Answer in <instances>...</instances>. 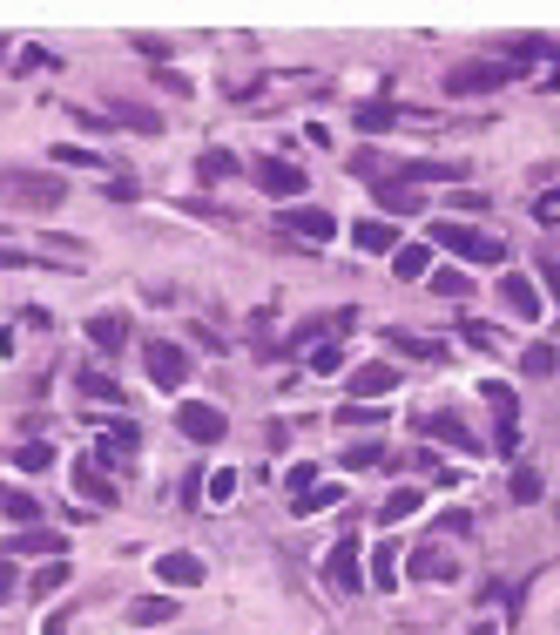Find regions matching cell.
Returning <instances> with one entry per match:
<instances>
[{
	"instance_id": "cell-1",
	"label": "cell",
	"mask_w": 560,
	"mask_h": 635,
	"mask_svg": "<svg viewBox=\"0 0 560 635\" xmlns=\"http://www.w3.org/2000/svg\"><path fill=\"white\" fill-rule=\"evenodd\" d=\"M425 244H439V251H453L459 264H506V244H500V236H487V230H472V223H459V217H432V230H425Z\"/></svg>"
},
{
	"instance_id": "cell-2",
	"label": "cell",
	"mask_w": 560,
	"mask_h": 635,
	"mask_svg": "<svg viewBox=\"0 0 560 635\" xmlns=\"http://www.w3.org/2000/svg\"><path fill=\"white\" fill-rule=\"evenodd\" d=\"M61 176H34V170H0V204L14 210H61Z\"/></svg>"
},
{
	"instance_id": "cell-3",
	"label": "cell",
	"mask_w": 560,
	"mask_h": 635,
	"mask_svg": "<svg viewBox=\"0 0 560 635\" xmlns=\"http://www.w3.org/2000/svg\"><path fill=\"white\" fill-rule=\"evenodd\" d=\"M513 82V61H459L446 74V95L453 102H472V95H500Z\"/></svg>"
},
{
	"instance_id": "cell-4",
	"label": "cell",
	"mask_w": 560,
	"mask_h": 635,
	"mask_svg": "<svg viewBox=\"0 0 560 635\" xmlns=\"http://www.w3.org/2000/svg\"><path fill=\"white\" fill-rule=\"evenodd\" d=\"M142 366H149V385H163V392H183L189 385V351L170 345V338H149L142 345Z\"/></svg>"
},
{
	"instance_id": "cell-5",
	"label": "cell",
	"mask_w": 560,
	"mask_h": 635,
	"mask_svg": "<svg viewBox=\"0 0 560 635\" xmlns=\"http://www.w3.org/2000/svg\"><path fill=\"white\" fill-rule=\"evenodd\" d=\"M176 432H183V440H196V447H217L223 432H230V419L210 400H189V406H176Z\"/></svg>"
},
{
	"instance_id": "cell-6",
	"label": "cell",
	"mask_w": 560,
	"mask_h": 635,
	"mask_svg": "<svg viewBox=\"0 0 560 635\" xmlns=\"http://www.w3.org/2000/svg\"><path fill=\"white\" fill-rule=\"evenodd\" d=\"M277 230H284V236H311V244H331V236H338V217H331L325 204H284Z\"/></svg>"
},
{
	"instance_id": "cell-7",
	"label": "cell",
	"mask_w": 560,
	"mask_h": 635,
	"mask_svg": "<svg viewBox=\"0 0 560 635\" xmlns=\"http://www.w3.org/2000/svg\"><path fill=\"white\" fill-rule=\"evenodd\" d=\"M250 176L277 196V204H298V189H311V183H304V170H298V163H284V155H264V163H257Z\"/></svg>"
},
{
	"instance_id": "cell-8",
	"label": "cell",
	"mask_w": 560,
	"mask_h": 635,
	"mask_svg": "<svg viewBox=\"0 0 560 635\" xmlns=\"http://www.w3.org/2000/svg\"><path fill=\"white\" fill-rule=\"evenodd\" d=\"M412 432H425V440H446V447H466V453L479 447V432H472L459 413H419V419H412Z\"/></svg>"
},
{
	"instance_id": "cell-9",
	"label": "cell",
	"mask_w": 560,
	"mask_h": 635,
	"mask_svg": "<svg viewBox=\"0 0 560 635\" xmlns=\"http://www.w3.org/2000/svg\"><path fill=\"white\" fill-rule=\"evenodd\" d=\"M155 581H163V588H196V581H203V554H189V547L155 554Z\"/></svg>"
},
{
	"instance_id": "cell-10",
	"label": "cell",
	"mask_w": 560,
	"mask_h": 635,
	"mask_svg": "<svg viewBox=\"0 0 560 635\" xmlns=\"http://www.w3.org/2000/svg\"><path fill=\"white\" fill-rule=\"evenodd\" d=\"M351 244L372 251V257H392L406 236H398V223H385V217H358V223H351Z\"/></svg>"
},
{
	"instance_id": "cell-11",
	"label": "cell",
	"mask_w": 560,
	"mask_h": 635,
	"mask_svg": "<svg viewBox=\"0 0 560 635\" xmlns=\"http://www.w3.org/2000/svg\"><path fill=\"white\" fill-rule=\"evenodd\" d=\"M325 575H331V588H365V568H358V534H345L331 554H325Z\"/></svg>"
},
{
	"instance_id": "cell-12",
	"label": "cell",
	"mask_w": 560,
	"mask_h": 635,
	"mask_svg": "<svg viewBox=\"0 0 560 635\" xmlns=\"http://www.w3.org/2000/svg\"><path fill=\"white\" fill-rule=\"evenodd\" d=\"M392 385H398V366L372 359V366H358V372H351V400H358V406H372V400H385Z\"/></svg>"
},
{
	"instance_id": "cell-13",
	"label": "cell",
	"mask_w": 560,
	"mask_h": 635,
	"mask_svg": "<svg viewBox=\"0 0 560 635\" xmlns=\"http://www.w3.org/2000/svg\"><path fill=\"white\" fill-rule=\"evenodd\" d=\"M412 581H459V562L439 541H419L412 547Z\"/></svg>"
},
{
	"instance_id": "cell-14",
	"label": "cell",
	"mask_w": 560,
	"mask_h": 635,
	"mask_svg": "<svg viewBox=\"0 0 560 635\" xmlns=\"http://www.w3.org/2000/svg\"><path fill=\"white\" fill-rule=\"evenodd\" d=\"M500 298H506V311H513V318H540V304H547V298H540V285H534V277H520V270H506V277H500Z\"/></svg>"
},
{
	"instance_id": "cell-15",
	"label": "cell",
	"mask_w": 560,
	"mask_h": 635,
	"mask_svg": "<svg viewBox=\"0 0 560 635\" xmlns=\"http://www.w3.org/2000/svg\"><path fill=\"white\" fill-rule=\"evenodd\" d=\"M89 345H95V351H122V345H129V318H122V311H95V318H89Z\"/></svg>"
},
{
	"instance_id": "cell-16",
	"label": "cell",
	"mask_w": 560,
	"mask_h": 635,
	"mask_svg": "<svg viewBox=\"0 0 560 635\" xmlns=\"http://www.w3.org/2000/svg\"><path fill=\"white\" fill-rule=\"evenodd\" d=\"M0 521H14V528H34V521H42V500L0 481Z\"/></svg>"
},
{
	"instance_id": "cell-17",
	"label": "cell",
	"mask_w": 560,
	"mask_h": 635,
	"mask_svg": "<svg viewBox=\"0 0 560 635\" xmlns=\"http://www.w3.org/2000/svg\"><path fill=\"white\" fill-rule=\"evenodd\" d=\"M136 447H142V432H136L129 419H115V426L102 432V440H95V460H129Z\"/></svg>"
},
{
	"instance_id": "cell-18",
	"label": "cell",
	"mask_w": 560,
	"mask_h": 635,
	"mask_svg": "<svg viewBox=\"0 0 560 635\" xmlns=\"http://www.w3.org/2000/svg\"><path fill=\"white\" fill-rule=\"evenodd\" d=\"M372 196H378L385 223H398V217H412V210H419V189H412V183H378Z\"/></svg>"
},
{
	"instance_id": "cell-19",
	"label": "cell",
	"mask_w": 560,
	"mask_h": 635,
	"mask_svg": "<svg viewBox=\"0 0 560 635\" xmlns=\"http://www.w3.org/2000/svg\"><path fill=\"white\" fill-rule=\"evenodd\" d=\"M74 487H82V500H95V507H115V481L102 466H89V460H74Z\"/></svg>"
},
{
	"instance_id": "cell-20",
	"label": "cell",
	"mask_w": 560,
	"mask_h": 635,
	"mask_svg": "<svg viewBox=\"0 0 560 635\" xmlns=\"http://www.w3.org/2000/svg\"><path fill=\"white\" fill-rule=\"evenodd\" d=\"M304 372H317V379H338V372H345V345H338V338H317V345L304 351Z\"/></svg>"
},
{
	"instance_id": "cell-21",
	"label": "cell",
	"mask_w": 560,
	"mask_h": 635,
	"mask_svg": "<svg viewBox=\"0 0 560 635\" xmlns=\"http://www.w3.org/2000/svg\"><path fill=\"white\" fill-rule=\"evenodd\" d=\"M129 622L136 628H163V622H176V602L170 594H142V602H129Z\"/></svg>"
},
{
	"instance_id": "cell-22",
	"label": "cell",
	"mask_w": 560,
	"mask_h": 635,
	"mask_svg": "<svg viewBox=\"0 0 560 635\" xmlns=\"http://www.w3.org/2000/svg\"><path fill=\"white\" fill-rule=\"evenodd\" d=\"M392 270L406 277V285H412V277H432V244H398L392 251Z\"/></svg>"
},
{
	"instance_id": "cell-23",
	"label": "cell",
	"mask_w": 560,
	"mask_h": 635,
	"mask_svg": "<svg viewBox=\"0 0 560 635\" xmlns=\"http://www.w3.org/2000/svg\"><path fill=\"white\" fill-rule=\"evenodd\" d=\"M385 345H398L406 359H425V366L446 359V345H439V338H419V332H385Z\"/></svg>"
},
{
	"instance_id": "cell-24",
	"label": "cell",
	"mask_w": 560,
	"mask_h": 635,
	"mask_svg": "<svg viewBox=\"0 0 560 635\" xmlns=\"http://www.w3.org/2000/svg\"><path fill=\"white\" fill-rule=\"evenodd\" d=\"M520 372H527V379H553V372H560V351H553L547 338H534L527 351H520Z\"/></svg>"
},
{
	"instance_id": "cell-25",
	"label": "cell",
	"mask_w": 560,
	"mask_h": 635,
	"mask_svg": "<svg viewBox=\"0 0 560 635\" xmlns=\"http://www.w3.org/2000/svg\"><path fill=\"white\" fill-rule=\"evenodd\" d=\"M108 123H129V129L155 136V129H163V115H155V108H136V102H108Z\"/></svg>"
},
{
	"instance_id": "cell-26",
	"label": "cell",
	"mask_w": 560,
	"mask_h": 635,
	"mask_svg": "<svg viewBox=\"0 0 560 635\" xmlns=\"http://www.w3.org/2000/svg\"><path fill=\"white\" fill-rule=\"evenodd\" d=\"M68 581H74V568H68V562H48L42 575H34V581H27V594H34V602H48V594H61Z\"/></svg>"
},
{
	"instance_id": "cell-27",
	"label": "cell",
	"mask_w": 560,
	"mask_h": 635,
	"mask_svg": "<svg viewBox=\"0 0 560 635\" xmlns=\"http://www.w3.org/2000/svg\"><path fill=\"white\" fill-rule=\"evenodd\" d=\"M372 466H392V453H385L378 440H358V447H345V473H372Z\"/></svg>"
},
{
	"instance_id": "cell-28",
	"label": "cell",
	"mask_w": 560,
	"mask_h": 635,
	"mask_svg": "<svg viewBox=\"0 0 560 635\" xmlns=\"http://www.w3.org/2000/svg\"><path fill=\"white\" fill-rule=\"evenodd\" d=\"M392 123H398V108H392L385 95H378V102H358V129H365V136H385Z\"/></svg>"
},
{
	"instance_id": "cell-29",
	"label": "cell",
	"mask_w": 560,
	"mask_h": 635,
	"mask_svg": "<svg viewBox=\"0 0 560 635\" xmlns=\"http://www.w3.org/2000/svg\"><path fill=\"white\" fill-rule=\"evenodd\" d=\"M506 61H560V42H547V34H527V42H513Z\"/></svg>"
},
{
	"instance_id": "cell-30",
	"label": "cell",
	"mask_w": 560,
	"mask_h": 635,
	"mask_svg": "<svg viewBox=\"0 0 560 635\" xmlns=\"http://www.w3.org/2000/svg\"><path fill=\"white\" fill-rule=\"evenodd\" d=\"M412 513H419V487H398V494L378 507V521H385V528H398V521H412Z\"/></svg>"
},
{
	"instance_id": "cell-31",
	"label": "cell",
	"mask_w": 560,
	"mask_h": 635,
	"mask_svg": "<svg viewBox=\"0 0 560 635\" xmlns=\"http://www.w3.org/2000/svg\"><path fill=\"white\" fill-rule=\"evenodd\" d=\"M196 176H203V183L236 176V155H230V149H203V155H196Z\"/></svg>"
},
{
	"instance_id": "cell-32",
	"label": "cell",
	"mask_w": 560,
	"mask_h": 635,
	"mask_svg": "<svg viewBox=\"0 0 560 635\" xmlns=\"http://www.w3.org/2000/svg\"><path fill=\"white\" fill-rule=\"evenodd\" d=\"M14 554H55V562H61V541H55L48 528H21V534H14Z\"/></svg>"
},
{
	"instance_id": "cell-33",
	"label": "cell",
	"mask_w": 560,
	"mask_h": 635,
	"mask_svg": "<svg viewBox=\"0 0 560 635\" xmlns=\"http://www.w3.org/2000/svg\"><path fill=\"white\" fill-rule=\"evenodd\" d=\"M82 392H89V400H108V406H122V385H115L102 366H89V372H82Z\"/></svg>"
},
{
	"instance_id": "cell-34",
	"label": "cell",
	"mask_w": 560,
	"mask_h": 635,
	"mask_svg": "<svg viewBox=\"0 0 560 635\" xmlns=\"http://www.w3.org/2000/svg\"><path fill=\"white\" fill-rule=\"evenodd\" d=\"M14 460H21V473H48V466H55V447H42V440H27V447H21Z\"/></svg>"
},
{
	"instance_id": "cell-35",
	"label": "cell",
	"mask_w": 560,
	"mask_h": 635,
	"mask_svg": "<svg viewBox=\"0 0 560 635\" xmlns=\"http://www.w3.org/2000/svg\"><path fill=\"white\" fill-rule=\"evenodd\" d=\"M432 291H439V298H466V270H446V264H432Z\"/></svg>"
},
{
	"instance_id": "cell-36",
	"label": "cell",
	"mask_w": 560,
	"mask_h": 635,
	"mask_svg": "<svg viewBox=\"0 0 560 635\" xmlns=\"http://www.w3.org/2000/svg\"><path fill=\"white\" fill-rule=\"evenodd\" d=\"M513 500H520V507L540 500V473H534V466H513Z\"/></svg>"
},
{
	"instance_id": "cell-37",
	"label": "cell",
	"mask_w": 560,
	"mask_h": 635,
	"mask_svg": "<svg viewBox=\"0 0 560 635\" xmlns=\"http://www.w3.org/2000/svg\"><path fill=\"white\" fill-rule=\"evenodd\" d=\"M372 581L378 588H398V547H378L372 554Z\"/></svg>"
},
{
	"instance_id": "cell-38",
	"label": "cell",
	"mask_w": 560,
	"mask_h": 635,
	"mask_svg": "<svg viewBox=\"0 0 560 635\" xmlns=\"http://www.w3.org/2000/svg\"><path fill=\"white\" fill-rule=\"evenodd\" d=\"M459 338H466V345H479V351H493V345H500V332L487 325V318H466V325H459Z\"/></svg>"
},
{
	"instance_id": "cell-39",
	"label": "cell",
	"mask_w": 560,
	"mask_h": 635,
	"mask_svg": "<svg viewBox=\"0 0 560 635\" xmlns=\"http://www.w3.org/2000/svg\"><path fill=\"white\" fill-rule=\"evenodd\" d=\"M479 392H487V406L500 413V419H513L520 406H513V385H500V379H487V385H479Z\"/></svg>"
},
{
	"instance_id": "cell-40",
	"label": "cell",
	"mask_w": 560,
	"mask_h": 635,
	"mask_svg": "<svg viewBox=\"0 0 560 635\" xmlns=\"http://www.w3.org/2000/svg\"><path fill=\"white\" fill-rule=\"evenodd\" d=\"M284 481H291V500H304V494L317 487V466H311V460H298V466L284 473Z\"/></svg>"
},
{
	"instance_id": "cell-41",
	"label": "cell",
	"mask_w": 560,
	"mask_h": 635,
	"mask_svg": "<svg viewBox=\"0 0 560 635\" xmlns=\"http://www.w3.org/2000/svg\"><path fill=\"white\" fill-rule=\"evenodd\" d=\"M55 163H68V170H108L95 149H55Z\"/></svg>"
},
{
	"instance_id": "cell-42",
	"label": "cell",
	"mask_w": 560,
	"mask_h": 635,
	"mask_svg": "<svg viewBox=\"0 0 560 635\" xmlns=\"http://www.w3.org/2000/svg\"><path fill=\"white\" fill-rule=\"evenodd\" d=\"M14 68H21V74H42V68H55V55H48V48H21Z\"/></svg>"
},
{
	"instance_id": "cell-43",
	"label": "cell",
	"mask_w": 560,
	"mask_h": 635,
	"mask_svg": "<svg viewBox=\"0 0 560 635\" xmlns=\"http://www.w3.org/2000/svg\"><path fill=\"white\" fill-rule=\"evenodd\" d=\"M203 494H210V500H230V494H236V473H230V466H217L210 481H203Z\"/></svg>"
},
{
	"instance_id": "cell-44",
	"label": "cell",
	"mask_w": 560,
	"mask_h": 635,
	"mask_svg": "<svg viewBox=\"0 0 560 635\" xmlns=\"http://www.w3.org/2000/svg\"><path fill=\"white\" fill-rule=\"evenodd\" d=\"M21 594V575H14V554H0V602H14Z\"/></svg>"
},
{
	"instance_id": "cell-45",
	"label": "cell",
	"mask_w": 560,
	"mask_h": 635,
	"mask_svg": "<svg viewBox=\"0 0 560 635\" xmlns=\"http://www.w3.org/2000/svg\"><path fill=\"white\" fill-rule=\"evenodd\" d=\"M345 426H385V406H345Z\"/></svg>"
},
{
	"instance_id": "cell-46",
	"label": "cell",
	"mask_w": 560,
	"mask_h": 635,
	"mask_svg": "<svg viewBox=\"0 0 560 635\" xmlns=\"http://www.w3.org/2000/svg\"><path fill=\"white\" fill-rule=\"evenodd\" d=\"M493 447H500V453H520V419H500V432H493Z\"/></svg>"
},
{
	"instance_id": "cell-47",
	"label": "cell",
	"mask_w": 560,
	"mask_h": 635,
	"mask_svg": "<svg viewBox=\"0 0 560 635\" xmlns=\"http://www.w3.org/2000/svg\"><path fill=\"white\" fill-rule=\"evenodd\" d=\"M439 528H446V534H472V513L466 507H446V521H439Z\"/></svg>"
},
{
	"instance_id": "cell-48",
	"label": "cell",
	"mask_w": 560,
	"mask_h": 635,
	"mask_svg": "<svg viewBox=\"0 0 560 635\" xmlns=\"http://www.w3.org/2000/svg\"><path fill=\"white\" fill-rule=\"evenodd\" d=\"M155 82H163L170 95H196V82H189V74H176V68H170V74H155Z\"/></svg>"
},
{
	"instance_id": "cell-49",
	"label": "cell",
	"mask_w": 560,
	"mask_h": 635,
	"mask_svg": "<svg viewBox=\"0 0 560 635\" xmlns=\"http://www.w3.org/2000/svg\"><path fill=\"white\" fill-rule=\"evenodd\" d=\"M540 277H547V298L560 304V257H547V264H540Z\"/></svg>"
},
{
	"instance_id": "cell-50",
	"label": "cell",
	"mask_w": 560,
	"mask_h": 635,
	"mask_svg": "<svg viewBox=\"0 0 560 635\" xmlns=\"http://www.w3.org/2000/svg\"><path fill=\"white\" fill-rule=\"evenodd\" d=\"M540 89H547V95H560V61H553V74H547V82H540Z\"/></svg>"
},
{
	"instance_id": "cell-51",
	"label": "cell",
	"mask_w": 560,
	"mask_h": 635,
	"mask_svg": "<svg viewBox=\"0 0 560 635\" xmlns=\"http://www.w3.org/2000/svg\"><path fill=\"white\" fill-rule=\"evenodd\" d=\"M466 635H500V628H493V622H472V628H466Z\"/></svg>"
},
{
	"instance_id": "cell-52",
	"label": "cell",
	"mask_w": 560,
	"mask_h": 635,
	"mask_svg": "<svg viewBox=\"0 0 560 635\" xmlns=\"http://www.w3.org/2000/svg\"><path fill=\"white\" fill-rule=\"evenodd\" d=\"M0 55H8V42H0Z\"/></svg>"
}]
</instances>
